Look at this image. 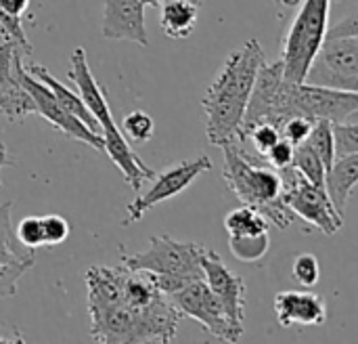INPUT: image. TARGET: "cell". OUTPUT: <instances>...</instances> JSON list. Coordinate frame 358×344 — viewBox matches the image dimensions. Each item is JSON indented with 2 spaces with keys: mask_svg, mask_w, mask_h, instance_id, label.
<instances>
[{
  "mask_svg": "<svg viewBox=\"0 0 358 344\" xmlns=\"http://www.w3.org/2000/svg\"><path fill=\"white\" fill-rule=\"evenodd\" d=\"M124 267H90L86 271L90 338L94 343L168 344L176 338L182 315L162 294L145 309H134L122 298Z\"/></svg>",
  "mask_w": 358,
  "mask_h": 344,
  "instance_id": "6da1fadb",
  "label": "cell"
},
{
  "mask_svg": "<svg viewBox=\"0 0 358 344\" xmlns=\"http://www.w3.org/2000/svg\"><path fill=\"white\" fill-rule=\"evenodd\" d=\"M264 63V48L252 38L229 55L222 69L208 86L201 105L206 111V135L212 145L220 147L239 137L256 76Z\"/></svg>",
  "mask_w": 358,
  "mask_h": 344,
  "instance_id": "7a4b0ae2",
  "label": "cell"
},
{
  "mask_svg": "<svg viewBox=\"0 0 358 344\" xmlns=\"http://www.w3.org/2000/svg\"><path fill=\"white\" fill-rule=\"evenodd\" d=\"M67 76L78 86V95L82 97L84 105L88 107V111L94 116V120L99 124V132L103 137V151L120 168L126 183L134 191H141L147 181H153L155 172L136 156V151L130 147L128 139L122 135L120 126L115 124L109 103L105 99V92L101 88V84L94 80L88 59H86V50L82 46L73 48V53L69 57V74Z\"/></svg>",
  "mask_w": 358,
  "mask_h": 344,
  "instance_id": "3957f363",
  "label": "cell"
},
{
  "mask_svg": "<svg viewBox=\"0 0 358 344\" xmlns=\"http://www.w3.org/2000/svg\"><path fill=\"white\" fill-rule=\"evenodd\" d=\"M224 153L222 177L229 189L245 206L258 210L277 229H287L296 223V214L281 200V179L275 170L258 166L245 151V143L233 139L220 145Z\"/></svg>",
  "mask_w": 358,
  "mask_h": 344,
  "instance_id": "277c9868",
  "label": "cell"
},
{
  "mask_svg": "<svg viewBox=\"0 0 358 344\" xmlns=\"http://www.w3.org/2000/svg\"><path fill=\"white\" fill-rule=\"evenodd\" d=\"M306 84L358 92V21L348 17L327 27L304 80Z\"/></svg>",
  "mask_w": 358,
  "mask_h": 344,
  "instance_id": "5b68a950",
  "label": "cell"
},
{
  "mask_svg": "<svg viewBox=\"0 0 358 344\" xmlns=\"http://www.w3.org/2000/svg\"><path fill=\"white\" fill-rule=\"evenodd\" d=\"M331 0H302L287 34L283 36L281 63L289 82H302L329 27Z\"/></svg>",
  "mask_w": 358,
  "mask_h": 344,
  "instance_id": "8992f818",
  "label": "cell"
},
{
  "mask_svg": "<svg viewBox=\"0 0 358 344\" xmlns=\"http://www.w3.org/2000/svg\"><path fill=\"white\" fill-rule=\"evenodd\" d=\"M206 246L197 242H178L170 235H151L145 252L128 254L124 248L122 265L130 271H147L155 275H174L182 280H201V254Z\"/></svg>",
  "mask_w": 358,
  "mask_h": 344,
  "instance_id": "52a82bcc",
  "label": "cell"
},
{
  "mask_svg": "<svg viewBox=\"0 0 358 344\" xmlns=\"http://www.w3.org/2000/svg\"><path fill=\"white\" fill-rule=\"evenodd\" d=\"M292 84L294 82L283 76L281 59L275 63H264L256 76L239 137L256 124H273L281 130L283 122L292 118Z\"/></svg>",
  "mask_w": 358,
  "mask_h": 344,
  "instance_id": "ba28073f",
  "label": "cell"
},
{
  "mask_svg": "<svg viewBox=\"0 0 358 344\" xmlns=\"http://www.w3.org/2000/svg\"><path fill=\"white\" fill-rule=\"evenodd\" d=\"M277 174L281 179V200L296 219L315 225L325 235H334L344 227V216L334 208L323 187L306 181L292 164L277 170Z\"/></svg>",
  "mask_w": 358,
  "mask_h": 344,
  "instance_id": "9c48e42d",
  "label": "cell"
},
{
  "mask_svg": "<svg viewBox=\"0 0 358 344\" xmlns=\"http://www.w3.org/2000/svg\"><path fill=\"white\" fill-rule=\"evenodd\" d=\"M168 298L178 309V313L182 317H191V319L199 322L201 328L208 334H212L214 338L224 340V343H239L241 340L243 334L231 326V322L227 319L218 298L212 294V290L208 288L203 277L189 282L187 286H182L180 290H176Z\"/></svg>",
  "mask_w": 358,
  "mask_h": 344,
  "instance_id": "30bf717a",
  "label": "cell"
},
{
  "mask_svg": "<svg viewBox=\"0 0 358 344\" xmlns=\"http://www.w3.org/2000/svg\"><path fill=\"white\" fill-rule=\"evenodd\" d=\"M358 92L315 86L306 82L292 84V116H304L313 122H344L357 118Z\"/></svg>",
  "mask_w": 358,
  "mask_h": 344,
  "instance_id": "8fae6325",
  "label": "cell"
},
{
  "mask_svg": "<svg viewBox=\"0 0 358 344\" xmlns=\"http://www.w3.org/2000/svg\"><path fill=\"white\" fill-rule=\"evenodd\" d=\"M212 160L208 156H197L193 160H185L178 162L170 168H166L164 172H159L157 177H153V187L149 191H145L143 195H138L130 206H128V216L124 221V227L141 221L145 216L147 210H151L153 206L182 193L197 177H201L203 172L212 170Z\"/></svg>",
  "mask_w": 358,
  "mask_h": 344,
  "instance_id": "7c38bea8",
  "label": "cell"
},
{
  "mask_svg": "<svg viewBox=\"0 0 358 344\" xmlns=\"http://www.w3.org/2000/svg\"><path fill=\"white\" fill-rule=\"evenodd\" d=\"M201 271L203 282L218 298L227 319L231 326L243 334V319H245V282L231 271L224 261L214 250H203L201 254Z\"/></svg>",
  "mask_w": 358,
  "mask_h": 344,
  "instance_id": "4fadbf2b",
  "label": "cell"
},
{
  "mask_svg": "<svg viewBox=\"0 0 358 344\" xmlns=\"http://www.w3.org/2000/svg\"><path fill=\"white\" fill-rule=\"evenodd\" d=\"M21 82L27 88V92L31 95L34 103H36V113L44 116L65 137L76 139V141H82V143H86V145L103 151V137L99 132H94L92 128H88L80 118H76L73 113H69L65 107H61L59 101L55 99V95L50 92V88L44 82H40L38 78H34L25 69L21 74Z\"/></svg>",
  "mask_w": 358,
  "mask_h": 344,
  "instance_id": "5bb4252c",
  "label": "cell"
},
{
  "mask_svg": "<svg viewBox=\"0 0 358 344\" xmlns=\"http://www.w3.org/2000/svg\"><path fill=\"white\" fill-rule=\"evenodd\" d=\"M21 53L8 40L0 42V113L10 122L36 113V103L21 82L23 63Z\"/></svg>",
  "mask_w": 358,
  "mask_h": 344,
  "instance_id": "9a60e30c",
  "label": "cell"
},
{
  "mask_svg": "<svg viewBox=\"0 0 358 344\" xmlns=\"http://www.w3.org/2000/svg\"><path fill=\"white\" fill-rule=\"evenodd\" d=\"M103 36L149 46L145 4L141 0H103Z\"/></svg>",
  "mask_w": 358,
  "mask_h": 344,
  "instance_id": "2e32d148",
  "label": "cell"
},
{
  "mask_svg": "<svg viewBox=\"0 0 358 344\" xmlns=\"http://www.w3.org/2000/svg\"><path fill=\"white\" fill-rule=\"evenodd\" d=\"M275 315L279 326H321L327 319L325 301L313 292L285 290L275 298Z\"/></svg>",
  "mask_w": 358,
  "mask_h": 344,
  "instance_id": "e0dca14e",
  "label": "cell"
},
{
  "mask_svg": "<svg viewBox=\"0 0 358 344\" xmlns=\"http://www.w3.org/2000/svg\"><path fill=\"white\" fill-rule=\"evenodd\" d=\"M358 181V153L336 158L334 164L325 170L323 189L334 204V208L344 216L346 204L352 195V189Z\"/></svg>",
  "mask_w": 358,
  "mask_h": 344,
  "instance_id": "ac0fdd59",
  "label": "cell"
},
{
  "mask_svg": "<svg viewBox=\"0 0 358 344\" xmlns=\"http://www.w3.org/2000/svg\"><path fill=\"white\" fill-rule=\"evenodd\" d=\"M159 6V25L166 36L180 40L193 34L201 6L199 0H166Z\"/></svg>",
  "mask_w": 358,
  "mask_h": 344,
  "instance_id": "d6986e66",
  "label": "cell"
},
{
  "mask_svg": "<svg viewBox=\"0 0 358 344\" xmlns=\"http://www.w3.org/2000/svg\"><path fill=\"white\" fill-rule=\"evenodd\" d=\"M27 74H31L34 78H38L40 82H44L48 88H50V92L55 95V99L59 101V105L61 107H65L69 113H73L76 118H80L88 128H92L94 132H99V124H96V120H94V116L88 111V107L84 105V101H82V97L78 95V92H73L71 88H67L63 82H59L44 65H38V63H31L27 69H25ZM101 135V132H99Z\"/></svg>",
  "mask_w": 358,
  "mask_h": 344,
  "instance_id": "ffe728a7",
  "label": "cell"
},
{
  "mask_svg": "<svg viewBox=\"0 0 358 344\" xmlns=\"http://www.w3.org/2000/svg\"><path fill=\"white\" fill-rule=\"evenodd\" d=\"M271 223L252 206H241L233 212L227 214L224 219V229L229 238H245V235H262L268 233Z\"/></svg>",
  "mask_w": 358,
  "mask_h": 344,
  "instance_id": "44dd1931",
  "label": "cell"
},
{
  "mask_svg": "<svg viewBox=\"0 0 358 344\" xmlns=\"http://www.w3.org/2000/svg\"><path fill=\"white\" fill-rule=\"evenodd\" d=\"M292 166L313 185L323 187L325 181V164L321 162V158L306 145L300 143L294 147V158H292Z\"/></svg>",
  "mask_w": 358,
  "mask_h": 344,
  "instance_id": "7402d4cb",
  "label": "cell"
},
{
  "mask_svg": "<svg viewBox=\"0 0 358 344\" xmlns=\"http://www.w3.org/2000/svg\"><path fill=\"white\" fill-rule=\"evenodd\" d=\"M304 143L321 158V162L325 164V170L334 164V160H336V149H334L331 122H327V120L315 122Z\"/></svg>",
  "mask_w": 358,
  "mask_h": 344,
  "instance_id": "603a6c76",
  "label": "cell"
},
{
  "mask_svg": "<svg viewBox=\"0 0 358 344\" xmlns=\"http://www.w3.org/2000/svg\"><path fill=\"white\" fill-rule=\"evenodd\" d=\"M268 233L262 235H245V238H229V248L235 259L243 263H256L268 252Z\"/></svg>",
  "mask_w": 358,
  "mask_h": 344,
  "instance_id": "cb8c5ba5",
  "label": "cell"
},
{
  "mask_svg": "<svg viewBox=\"0 0 358 344\" xmlns=\"http://www.w3.org/2000/svg\"><path fill=\"white\" fill-rule=\"evenodd\" d=\"M120 130L128 141H132L136 145H145L147 141H151V137L155 132V124H153V118L147 111L134 109L124 118Z\"/></svg>",
  "mask_w": 358,
  "mask_h": 344,
  "instance_id": "d4e9b609",
  "label": "cell"
},
{
  "mask_svg": "<svg viewBox=\"0 0 358 344\" xmlns=\"http://www.w3.org/2000/svg\"><path fill=\"white\" fill-rule=\"evenodd\" d=\"M331 135H334L336 158L358 153L357 118H350V120H344V122H331Z\"/></svg>",
  "mask_w": 358,
  "mask_h": 344,
  "instance_id": "484cf974",
  "label": "cell"
},
{
  "mask_svg": "<svg viewBox=\"0 0 358 344\" xmlns=\"http://www.w3.org/2000/svg\"><path fill=\"white\" fill-rule=\"evenodd\" d=\"M281 139V130L273 124H256L248 130L241 132L239 141L241 143H252V147L258 151V156H266V151Z\"/></svg>",
  "mask_w": 358,
  "mask_h": 344,
  "instance_id": "4316f807",
  "label": "cell"
},
{
  "mask_svg": "<svg viewBox=\"0 0 358 344\" xmlns=\"http://www.w3.org/2000/svg\"><path fill=\"white\" fill-rule=\"evenodd\" d=\"M292 275L294 280L304 286V288H315L319 284V277H321V267H319V261L315 254H300L296 256L294 265H292Z\"/></svg>",
  "mask_w": 358,
  "mask_h": 344,
  "instance_id": "83f0119b",
  "label": "cell"
},
{
  "mask_svg": "<svg viewBox=\"0 0 358 344\" xmlns=\"http://www.w3.org/2000/svg\"><path fill=\"white\" fill-rule=\"evenodd\" d=\"M15 238L19 244H23L29 250L44 246V233H42V216H25L15 229Z\"/></svg>",
  "mask_w": 358,
  "mask_h": 344,
  "instance_id": "f1b7e54d",
  "label": "cell"
},
{
  "mask_svg": "<svg viewBox=\"0 0 358 344\" xmlns=\"http://www.w3.org/2000/svg\"><path fill=\"white\" fill-rule=\"evenodd\" d=\"M42 233L44 246H61L69 238V223L59 214L42 216Z\"/></svg>",
  "mask_w": 358,
  "mask_h": 344,
  "instance_id": "f546056e",
  "label": "cell"
},
{
  "mask_svg": "<svg viewBox=\"0 0 358 344\" xmlns=\"http://www.w3.org/2000/svg\"><path fill=\"white\" fill-rule=\"evenodd\" d=\"M313 124H315V122L308 120V118H304V116H292V118H287V120L283 122V126H281V137H283L285 141H289V143L296 147V145H300V143L306 141V137H308Z\"/></svg>",
  "mask_w": 358,
  "mask_h": 344,
  "instance_id": "4dcf8cb0",
  "label": "cell"
},
{
  "mask_svg": "<svg viewBox=\"0 0 358 344\" xmlns=\"http://www.w3.org/2000/svg\"><path fill=\"white\" fill-rule=\"evenodd\" d=\"M292 158H294V145L281 137V139H279V141L268 149V151H266L264 162H266L271 168L281 170V168H285V166H289V164H292Z\"/></svg>",
  "mask_w": 358,
  "mask_h": 344,
  "instance_id": "1f68e13d",
  "label": "cell"
},
{
  "mask_svg": "<svg viewBox=\"0 0 358 344\" xmlns=\"http://www.w3.org/2000/svg\"><path fill=\"white\" fill-rule=\"evenodd\" d=\"M31 0H0V19H21Z\"/></svg>",
  "mask_w": 358,
  "mask_h": 344,
  "instance_id": "d6a6232c",
  "label": "cell"
},
{
  "mask_svg": "<svg viewBox=\"0 0 358 344\" xmlns=\"http://www.w3.org/2000/svg\"><path fill=\"white\" fill-rule=\"evenodd\" d=\"M13 164H15V160L10 158V153H8L6 145H4V143H0V172H2V168L13 166ZM0 189H2V181H0Z\"/></svg>",
  "mask_w": 358,
  "mask_h": 344,
  "instance_id": "836d02e7",
  "label": "cell"
},
{
  "mask_svg": "<svg viewBox=\"0 0 358 344\" xmlns=\"http://www.w3.org/2000/svg\"><path fill=\"white\" fill-rule=\"evenodd\" d=\"M281 6H287V8H294V6H300L302 0H277Z\"/></svg>",
  "mask_w": 358,
  "mask_h": 344,
  "instance_id": "e575fe53",
  "label": "cell"
},
{
  "mask_svg": "<svg viewBox=\"0 0 358 344\" xmlns=\"http://www.w3.org/2000/svg\"><path fill=\"white\" fill-rule=\"evenodd\" d=\"M145 6H159L162 2H166V0H141Z\"/></svg>",
  "mask_w": 358,
  "mask_h": 344,
  "instance_id": "d590c367",
  "label": "cell"
},
{
  "mask_svg": "<svg viewBox=\"0 0 358 344\" xmlns=\"http://www.w3.org/2000/svg\"><path fill=\"white\" fill-rule=\"evenodd\" d=\"M8 296H10V294H8V292H6V290L0 286V301H2V298H8Z\"/></svg>",
  "mask_w": 358,
  "mask_h": 344,
  "instance_id": "8d00e7d4",
  "label": "cell"
},
{
  "mask_svg": "<svg viewBox=\"0 0 358 344\" xmlns=\"http://www.w3.org/2000/svg\"><path fill=\"white\" fill-rule=\"evenodd\" d=\"M0 343H13V340H8V338H2V336H0Z\"/></svg>",
  "mask_w": 358,
  "mask_h": 344,
  "instance_id": "74e56055",
  "label": "cell"
}]
</instances>
